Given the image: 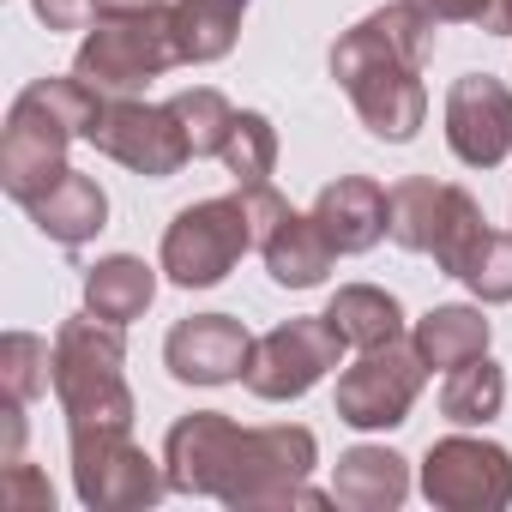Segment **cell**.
Instances as JSON below:
<instances>
[{
	"instance_id": "cell-1",
	"label": "cell",
	"mask_w": 512,
	"mask_h": 512,
	"mask_svg": "<svg viewBox=\"0 0 512 512\" xmlns=\"http://www.w3.org/2000/svg\"><path fill=\"white\" fill-rule=\"evenodd\" d=\"M434 13L416 0H392V7L368 13L332 43V79L356 103L362 127L386 145H410L428 121V91L422 67L434 55Z\"/></svg>"
},
{
	"instance_id": "cell-2",
	"label": "cell",
	"mask_w": 512,
	"mask_h": 512,
	"mask_svg": "<svg viewBox=\"0 0 512 512\" xmlns=\"http://www.w3.org/2000/svg\"><path fill=\"white\" fill-rule=\"evenodd\" d=\"M103 115V91L85 85L79 73L67 79H37L13 97L7 109V133H0V187H7L19 205H31L61 169H67V145L91 139Z\"/></svg>"
},
{
	"instance_id": "cell-3",
	"label": "cell",
	"mask_w": 512,
	"mask_h": 512,
	"mask_svg": "<svg viewBox=\"0 0 512 512\" xmlns=\"http://www.w3.org/2000/svg\"><path fill=\"white\" fill-rule=\"evenodd\" d=\"M127 344L121 326L97 320L91 308L55 332V398L67 410V434L79 428H133L127 392Z\"/></svg>"
},
{
	"instance_id": "cell-4",
	"label": "cell",
	"mask_w": 512,
	"mask_h": 512,
	"mask_svg": "<svg viewBox=\"0 0 512 512\" xmlns=\"http://www.w3.org/2000/svg\"><path fill=\"white\" fill-rule=\"evenodd\" d=\"M181 67L175 43V13L169 7H139V13H97L85 25V43L73 55V73L97 85L103 97H133L151 79Z\"/></svg>"
},
{
	"instance_id": "cell-5",
	"label": "cell",
	"mask_w": 512,
	"mask_h": 512,
	"mask_svg": "<svg viewBox=\"0 0 512 512\" xmlns=\"http://www.w3.org/2000/svg\"><path fill=\"white\" fill-rule=\"evenodd\" d=\"M247 247H260V241H253L247 199L235 187L223 199H199V205L175 211V223L163 229V272L181 290H211L241 266Z\"/></svg>"
},
{
	"instance_id": "cell-6",
	"label": "cell",
	"mask_w": 512,
	"mask_h": 512,
	"mask_svg": "<svg viewBox=\"0 0 512 512\" xmlns=\"http://www.w3.org/2000/svg\"><path fill=\"white\" fill-rule=\"evenodd\" d=\"M67 440H73V488L91 512H139L157 506V494L169 488V470H157L145 446H133V428H79Z\"/></svg>"
},
{
	"instance_id": "cell-7",
	"label": "cell",
	"mask_w": 512,
	"mask_h": 512,
	"mask_svg": "<svg viewBox=\"0 0 512 512\" xmlns=\"http://www.w3.org/2000/svg\"><path fill=\"white\" fill-rule=\"evenodd\" d=\"M344 350H350V344L338 338V326H332L326 314L284 320V326H272L266 338H253V356H247V374H241V380H247L253 398L290 404V398L314 392V386L338 368Z\"/></svg>"
},
{
	"instance_id": "cell-8",
	"label": "cell",
	"mask_w": 512,
	"mask_h": 512,
	"mask_svg": "<svg viewBox=\"0 0 512 512\" xmlns=\"http://www.w3.org/2000/svg\"><path fill=\"white\" fill-rule=\"evenodd\" d=\"M422 380H428V362L416 344L392 338L380 350H362V362L338 374V422H350L362 434L398 428L410 416V404L422 398Z\"/></svg>"
},
{
	"instance_id": "cell-9",
	"label": "cell",
	"mask_w": 512,
	"mask_h": 512,
	"mask_svg": "<svg viewBox=\"0 0 512 512\" xmlns=\"http://www.w3.org/2000/svg\"><path fill=\"white\" fill-rule=\"evenodd\" d=\"M422 494L440 512H500L512 506V452L476 434H446L422 458Z\"/></svg>"
},
{
	"instance_id": "cell-10",
	"label": "cell",
	"mask_w": 512,
	"mask_h": 512,
	"mask_svg": "<svg viewBox=\"0 0 512 512\" xmlns=\"http://www.w3.org/2000/svg\"><path fill=\"white\" fill-rule=\"evenodd\" d=\"M91 145H97L103 157H115L121 169L145 175V181H169V175L193 157L187 127L175 121V109H169V103L151 109V103H139V97H103V115H97V127H91Z\"/></svg>"
},
{
	"instance_id": "cell-11",
	"label": "cell",
	"mask_w": 512,
	"mask_h": 512,
	"mask_svg": "<svg viewBox=\"0 0 512 512\" xmlns=\"http://www.w3.org/2000/svg\"><path fill=\"white\" fill-rule=\"evenodd\" d=\"M446 145L464 169H494L512 157V91L494 73H464L446 91Z\"/></svg>"
},
{
	"instance_id": "cell-12",
	"label": "cell",
	"mask_w": 512,
	"mask_h": 512,
	"mask_svg": "<svg viewBox=\"0 0 512 512\" xmlns=\"http://www.w3.org/2000/svg\"><path fill=\"white\" fill-rule=\"evenodd\" d=\"M253 338L235 314H187L163 338V362L181 386H229L247 374Z\"/></svg>"
},
{
	"instance_id": "cell-13",
	"label": "cell",
	"mask_w": 512,
	"mask_h": 512,
	"mask_svg": "<svg viewBox=\"0 0 512 512\" xmlns=\"http://www.w3.org/2000/svg\"><path fill=\"white\" fill-rule=\"evenodd\" d=\"M314 223L326 229V241H332L338 253H368V247H380V235L392 229L386 187L368 181V175H338V181L320 187Z\"/></svg>"
},
{
	"instance_id": "cell-14",
	"label": "cell",
	"mask_w": 512,
	"mask_h": 512,
	"mask_svg": "<svg viewBox=\"0 0 512 512\" xmlns=\"http://www.w3.org/2000/svg\"><path fill=\"white\" fill-rule=\"evenodd\" d=\"M25 211H31V223H37L49 241H61V247H85V241L109 223L103 187H97L91 175H79V169H61Z\"/></svg>"
},
{
	"instance_id": "cell-15",
	"label": "cell",
	"mask_w": 512,
	"mask_h": 512,
	"mask_svg": "<svg viewBox=\"0 0 512 512\" xmlns=\"http://www.w3.org/2000/svg\"><path fill=\"white\" fill-rule=\"evenodd\" d=\"M260 253H266L272 284H284V290H314V284H326V272H332V260H338V247L326 241V229L314 223V211H308V217H302V211H284V217L272 223V235L260 241Z\"/></svg>"
},
{
	"instance_id": "cell-16",
	"label": "cell",
	"mask_w": 512,
	"mask_h": 512,
	"mask_svg": "<svg viewBox=\"0 0 512 512\" xmlns=\"http://www.w3.org/2000/svg\"><path fill=\"white\" fill-rule=\"evenodd\" d=\"M410 494V464L386 446H350L332 470V500L350 512H392Z\"/></svg>"
},
{
	"instance_id": "cell-17",
	"label": "cell",
	"mask_w": 512,
	"mask_h": 512,
	"mask_svg": "<svg viewBox=\"0 0 512 512\" xmlns=\"http://www.w3.org/2000/svg\"><path fill=\"white\" fill-rule=\"evenodd\" d=\"M157 296V266L133 260V253H109L85 272V308L109 326H133Z\"/></svg>"
},
{
	"instance_id": "cell-18",
	"label": "cell",
	"mask_w": 512,
	"mask_h": 512,
	"mask_svg": "<svg viewBox=\"0 0 512 512\" xmlns=\"http://www.w3.org/2000/svg\"><path fill=\"white\" fill-rule=\"evenodd\" d=\"M326 320L338 326V338L350 350H380L392 338H404V308L392 290L380 284H344L332 302H326Z\"/></svg>"
},
{
	"instance_id": "cell-19",
	"label": "cell",
	"mask_w": 512,
	"mask_h": 512,
	"mask_svg": "<svg viewBox=\"0 0 512 512\" xmlns=\"http://www.w3.org/2000/svg\"><path fill=\"white\" fill-rule=\"evenodd\" d=\"M386 205H392V241L404 253H428L440 223H446V205H452V181H428V175H404L386 187Z\"/></svg>"
},
{
	"instance_id": "cell-20",
	"label": "cell",
	"mask_w": 512,
	"mask_h": 512,
	"mask_svg": "<svg viewBox=\"0 0 512 512\" xmlns=\"http://www.w3.org/2000/svg\"><path fill=\"white\" fill-rule=\"evenodd\" d=\"M506 404V368L488 362V356H470L458 368H446V386H440V416L452 428H482L494 422Z\"/></svg>"
},
{
	"instance_id": "cell-21",
	"label": "cell",
	"mask_w": 512,
	"mask_h": 512,
	"mask_svg": "<svg viewBox=\"0 0 512 512\" xmlns=\"http://www.w3.org/2000/svg\"><path fill=\"white\" fill-rule=\"evenodd\" d=\"M410 344L422 350V362L428 368H458V362H470V356H488V320L476 314V308H428L422 320H416V332H410Z\"/></svg>"
},
{
	"instance_id": "cell-22",
	"label": "cell",
	"mask_w": 512,
	"mask_h": 512,
	"mask_svg": "<svg viewBox=\"0 0 512 512\" xmlns=\"http://www.w3.org/2000/svg\"><path fill=\"white\" fill-rule=\"evenodd\" d=\"M175 43H181V61L205 67V61H223L235 49V31H241V13L235 0H175Z\"/></svg>"
},
{
	"instance_id": "cell-23",
	"label": "cell",
	"mask_w": 512,
	"mask_h": 512,
	"mask_svg": "<svg viewBox=\"0 0 512 512\" xmlns=\"http://www.w3.org/2000/svg\"><path fill=\"white\" fill-rule=\"evenodd\" d=\"M223 169L235 175V187L272 181V169H278V127H272L266 115L241 109L235 127H229V139H223Z\"/></svg>"
},
{
	"instance_id": "cell-24",
	"label": "cell",
	"mask_w": 512,
	"mask_h": 512,
	"mask_svg": "<svg viewBox=\"0 0 512 512\" xmlns=\"http://www.w3.org/2000/svg\"><path fill=\"white\" fill-rule=\"evenodd\" d=\"M0 386L13 404H31L55 386V350L37 332H7L0 338Z\"/></svg>"
},
{
	"instance_id": "cell-25",
	"label": "cell",
	"mask_w": 512,
	"mask_h": 512,
	"mask_svg": "<svg viewBox=\"0 0 512 512\" xmlns=\"http://www.w3.org/2000/svg\"><path fill=\"white\" fill-rule=\"evenodd\" d=\"M175 121L187 127V145H193V157H223V139H229V127H235V103L223 97V91H211V85H193V91H181L175 103Z\"/></svg>"
},
{
	"instance_id": "cell-26",
	"label": "cell",
	"mask_w": 512,
	"mask_h": 512,
	"mask_svg": "<svg viewBox=\"0 0 512 512\" xmlns=\"http://www.w3.org/2000/svg\"><path fill=\"white\" fill-rule=\"evenodd\" d=\"M482 235H488V217H482V205H476V193H464V187H452V205H446V223H440V235H434V266L446 272V278H464V266H470V253L482 247Z\"/></svg>"
},
{
	"instance_id": "cell-27",
	"label": "cell",
	"mask_w": 512,
	"mask_h": 512,
	"mask_svg": "<svg viewBox=\"0 0 512 512\" xmlns=\"http://www.w3.org/2000/svg\"><path fill=\"white\" fill-rule=\"evenodd\" d=\"M458 284H470L476 302H512V229H488L482 235V247L470 253V266H464Z\"/></svg>"
},
{
	"instance_id": "cell-28",
	"label": "cell",
	"mask_w": 512,
	"mask_h": 512,
	"mask_svg": "<svg viewBox=\"0 0 512 512\" xmlns=\"http://www.w3.org/2000/svg\"><path fill=\"white\" fill-rule=\"evenodd\" d=\"M440 25H476L494 37H512V0H416Z\"/></svg>"
},
{
	"instance_id": "cell-29",
	"label": "cell",
	"mask_w": 512,
	"mask_h": 512,
	"mask_svg": "<svg viewBox=\"0 0 512 512\" xmlns=\"http://www.w3.org/2000/svg\"><path fill=\"white\" fill-rule=\"evenodd\" d=\"M0 500H7V512H55V494H49V482H43V476H37L25 458H13V464H7Z\"/></svg>"
},
{
	"instance_id": "cell-30",
	"label": "cell",
	"mask_w": 512,
	"mask_h": 512,
	"mask_svg": "<svg viewBox=\"0 0 512 512\" xmlns=\"http://www.w3.org/2000/svg\"><path fill=\"white\" fill-rule=\"evenodd\" d=\"M49 31H85L97 19V0H31Z\"/></svg>"
},
{
	"instance_id": "cell-31",
	"label": "cell",
	"mask_w": 512,
	"mask_h": 512,
	"mask_svg": "<svg viewBox=\"0 0 512 512\" xmlns=\"http://www.w3.org/2000/svg\"><path fill=\"white\" fill-rule=\"evenodd\" d=\"M139 7H169V0H97V13H139Z\"/></svg>"
},
{
	"instance_id": "cell-32",
	"label": "cell",
	"mask_w": 512,
	"mask_h": 512,
	"mask_svg": "<svg viewBox=\"0 0 512 512\" xmlns=\"http://www.w3.org/2000/svg\"><path fill=\"white\" fill-rule=\"evenodd\" d=\"M235 7H247V0H235Z\"/></svg>"
}]
</instances>
